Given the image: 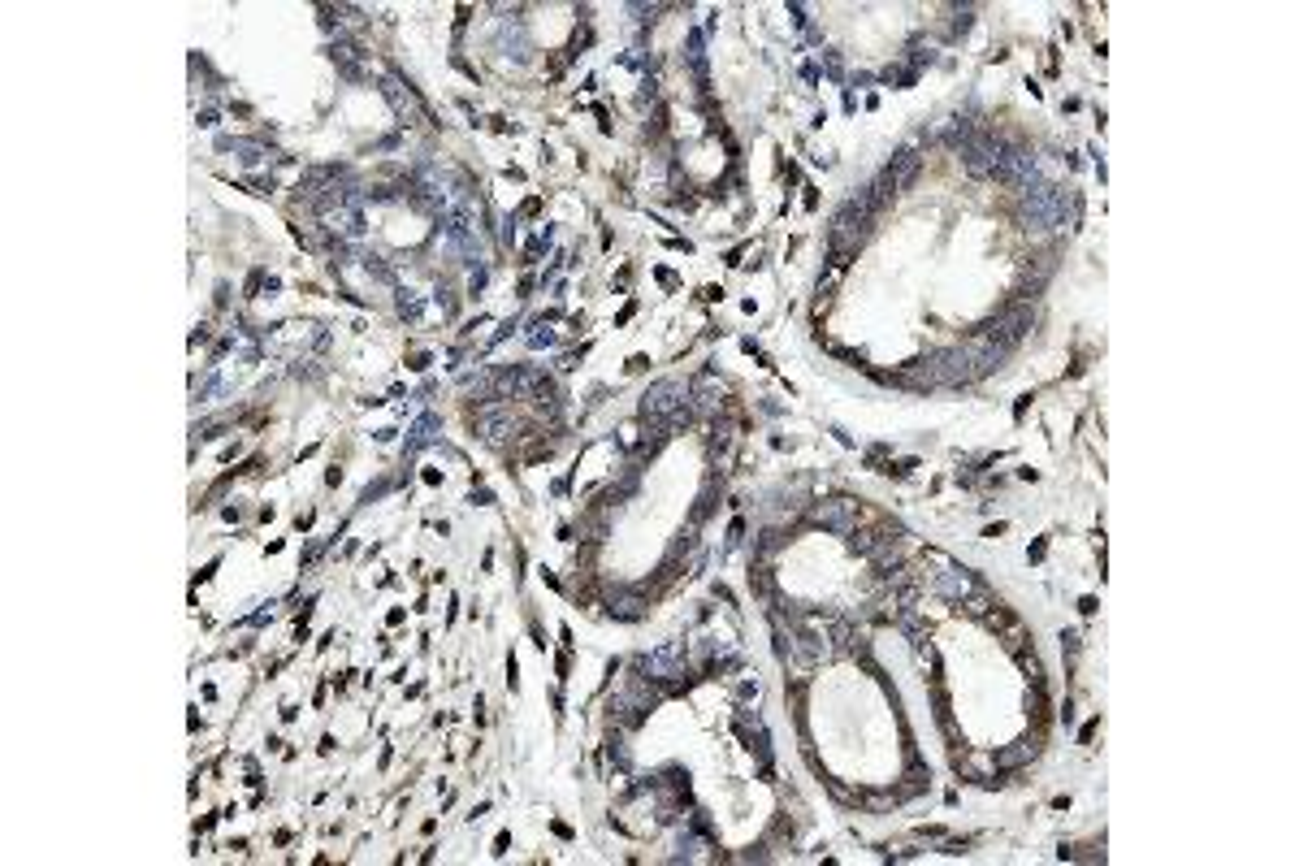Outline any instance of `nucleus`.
<instances>
[{"label":"nucleus","mask_w":1299,"mask_h":866,"mask_svg":"<svg viewBox=\"0 0 1299 866\" xmlns=\"http://www.w3.org/2000/svg\"><path fill=\"white\" fill-rule=\"evenodd\" d=\"M641 416L646 421H659V425H689V386L685 382H676V377H663V382H654L646 395H641Z\"/></svg>","instance_id":"nucleus-1"},{"label":"nucleus","mask_w":1299,"mask_h":866,"mask_svg":"<svg viewBox=\"0 0 1299 866\" xmlns=\"http://www.w3.org/2000/svg\"><path fill=\"white\" fill-rule=\"evenodd\" d=\"M871 217L875 213H866L858 200H849L841 213L832 217V247H836V256L858 252V247L866 243V234H871Z\"/></svg>","instance_id":"nucleus-2"},{"label":"nucleus","mask_w":1299,"mask_h":866,"mask_svg":"<svg viewBox=\"0 0 1299 866\" xmlns=\"http://www.w3.org/2000/svg\"><path fill=\"white\" fill-rule=\"evenodd\" d=\"M1031 325H1035V308H1031V304H1005L1001 312H996V321L979 325V330H983V334H992L996 343H1005L1009 351H1014V347L1022 343V338L1031 334Z\"/></svg>","instance_id":"nucleus-3"},{"label":"nucleus","mask_w":1299,"mask_h":866,"mask_svg":"<svg viewBox=\"0 0 1299 866\" xmlns=\"http://www.w3.org/2000/svg\"><path fill=\"white\" fill-rule=\"evenodd\" d=\"M1001 152H1005V143L996 139V135L970 130L966 143H962V165H966L975 178H992V174H996V165H1001Z\"/></svg>","instance_id":"nucleus-4"},{"label":"nucleus","mask_w":1299,"mask_h":866,"mask_svg":"<svg viewBox=\"0 0 1299 866\" xmlns=\"http://www.w3.org/2000/svg\"><path fill=\"white\" fill-rule=\"evenodd\" d=\"M962 356L970 360V369H975V377H988V373L1001 369V364H1005L1009 356H1014V351H1009L1005 343H996L992 334L975 330V334H970L966 343H962Z\"/></svg>","instance_id":"nucleus-5"},{"label":"nucleus","mask_w":1299,"mask_h":866,"mask_svg":"<svg viewBox=\"0 0 1299 866\" xmlns=\"http://www.w3.org/2000/svg\"><path fill=\"white\" fill-rule=\"evenodd\" d=\"M927 377H931V386H966V382H979L975 369H970V360L962 356V347H949V351H940V356H931L927 360Z\"/></svg>","instance_id":"nucleus-6"},{"label":"nucleus","mask_w":1299,"mask_h":866,"mask_svg":"<svg viewBox=\"0 0 1299 866\" xmlns=\"http://www.w3.org/2000/svg\"><path fill=\"white\" fill-rule=\"evenodd\" d=\"M382 96L390 100V109H395V117H399L403 126L425 122V104H421V96H416V91H412L408 83H403L399 74H382Z\"/></svg>","instance_id":"nucleus-7"},{"label":"nucleus","mask_w":1299,"mask_h":866,"mask_svg":"<svg viewBox=\"0 0 1299 866\" xmlns=\"http://www.w3.org/2000/svg\"><path fill=\"white\" fill-rule=\"evenodd\" d=\"M641 672H646V680H680V676H689L685 646H680V641H667V646H659L654 654H646V659H641Z\"/></svg>","instance_id":"nucleus-8"},{"label":"nucleus","mask_w":1299,"mask_h":866,"mask_svg":"<svg viewBox=\"0 0 1299 866\" xmlns=\"http://www.w3.org/2000/svg\"><path fill=\"white\" fill-rule=\"evenodd\" d=\"M810 520H815L819 529H832V533H854L858 503L854 498H823V503L810 507Z\"/></svg>","instance_id":"nucleus-9"},{"label":"nucleus","mask_w":1299,"mask_h":866,"mask_svg":"<svg viewBox=\"0 0 1299 866\" xmlns=\"http://www.w3.org/2000/svg\"><path fill=\"white\" fill-rule=\"evenodd\" d=\"M325 230L338 234V239H347V243H360L364 239V213H360V204H338V208H325Z\"/></svg>","instance_id":"nucleus-10"},{"label":"nucleus","mask_w":1299,"mask_h":866,"mask_svg":"<svg viewBox=\"0 0 1299 866\" xmlns=\"http://www.w3.org/2000/svg\"><path fill=\"white\" fill-rule=\"evenodd\" d=\"M724 382H719L715 373H702L698 382L689 386V408L698 412V416H719V408H724Z\"/></svg>","instance_id":"nucleus-11"},{"label":"nucleus","mask_w":1299,"mask_h":866,"mask_svg":"<svg viewBox=\"0 0 1299 866\" xmlns=\"http://www.w3.org/2000/svg\"><path fill=\"white\" fill-rule=\"evenodd\" d=\"M975 576H970L966 568H949V572H940L936 576V594L944 598V602H957V607H966V602L970 598H975Z\"/></svg>","instance_id":"nucleus-12"},{"label":"nucleus","mask_w":1299,"mask_h":866,"mask_svg":"<svg viewBox=\"0 0 1299 866\" xmlns=\"http://www.w3.org/2000/svg\"><path fill=\"white\" fill-rule=\"evenodd\" d=\"M477 433L490 446H507L511 438H516V421H511V412H498V408H481L477 416Z\"/></svg>","instance_id":"nucleus-13"},{"label":"nucleus","mask_w":1299,"mask_h":866,"mask_svg":"<svg viewBox=\"0 0 1299 866\" xmlns=\"http://www.w3.org/2000/svg\"><path fill=\"white\" fill-rule=\"evenodd\" d=\"M217 148H221V152H230L234 161L247 165V169L260 165V161H269V148H265V143H256V139H230V135H221V139H217Z\"/></svg>","instance_id":"nucleus-14"},{"label":"nucleus","mask_w":1299,"mask_h":866,"mask_svg":"<svg viewBox=\"0 0 1299 866\" xmlns=\"http://www.w3.org/2000/svg\"><path fill=\"white\" fill-rule=\"evenodd\" d=\"M914 174H918V152H901L897 161L888 165V174H884V178L892 182V191H905V187L914 182Z\"/></svg>","instance_id":"nucleus-15"},{"label":"nucleus","mask_w":1299,"mask_h":866,"mask_svg":"<svg viewBox=\"0 0 1299 866\" xmlns=\"http://www.w3.org/2000/svg\"><path fill=\"white\" fill-rule=\"evenodd\" d=\"M1040 754V737H1027V741H1014L1009 750L996 754V763L1001 767H1022V763H1031V758Z\"/></svg>","instance_id":"nucleus-16"},{"label":"nucleus","mask_w":1299,"mask_h":866,"mask_svg":"<svg viewBox=\"0 0 1299 866\" xmlns=\"http://www.w3.org/2000/svg\"><path fill=\"white\" fill-rule=\"evenodd\" d=\"M641 611H646L641 594H615L611 598V615H615V620H641Z\"/></svg>","instance_id":"nucleus-17"},{"label":"nucleus","mask_w":1299,"mask_h":866,"mask_svg":"<svg viewBox=\"0 0 1299 866\" xmlns=\"http://www.w3.org/2000/svg\"><path fill=\"white\" fill-rule=\"evenodd\" d=\"M433 433H438V416H421V421L412 425L408 451H421V446H429V442H433Z\"/></svg>","instance_id":"nucleus-18"},{"label":"nucleus","mask_w":1299,"mask_h":866,"mask_svg":"<svg viewBox=\"0 0 1299 866\" xmlns=\"http://www.w3.org/2000/svg\"><path fill=\"white\" fill-rule=\"evenodd\" d=\"M334 61L343 65V74H347V78H360V61H356V48H351V44H338V48H334Z\"/></svg>","instance_id":"nucleus-19"},{"label":"nucleus","mask_w":1299,"mask_h":866,"mask_svg":"<svg viewBox=\"0 0 1299 866\" xmlns=\"http://www.w3.org/2000/svg\"><path fill=\"white\" fill-rule=\"evenodd\" d=\"M689 65H693V74H698V78L706 74V52H702V39L698 35L689 39Z\"/></svg>","instance_id":"nucleus-20"},{"label":"nucleus","mask_w":1299,"mask_h":866,"mask_svg":"<svg viewBox=\"0 0 1299 866\" xmlns=\"http://www.w3.org/2000/svg\"><path fill=\"white\" fill-rule=\"evenodd\" d=\"M550 343H555V330H546V325H533L529 347H550Z\"/></svg>","instance_id":"nucleus-21"}]
</instances>
